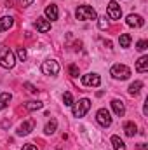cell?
Wrapping results in <instances>:
<instances>
[{"label":"cell","instance_id":"7a4b0ae2","mask_svg":"<svg viewBox=\"0 0 148 150\" xmlns=\"http://www.w3.org/2000/svg\"><path fill=\"white\" fill-rule=\"evenodd\" d=\"M75 16H77V19H80V21H91V19H98V14H96V11H94L91 5H80V7L77 9Z\"/></svg>","mask_w":148,"mask_h":150},{"label":"cell","instance_id":"277c9868","mask_svg":"<svg viewBox=\"0 0 148 150\" xmlns=\"http://www.w3.org/2000/svg\"><path fill=\"white\" fill-rule=\"evenodd\" d=\"M73 107V117H84L85 113L89 112V108H91V100L89 98H82V100H78L77 103L72 105Z\"/></svg>","mask_w":148,"mask_h":150},{"label":"cell","instance_id":"8992f818","mask_svg":"<svg viewBox=\"0 0 148 150\" xmlns=\"http://www.w3.org/2000/svg\"><path fill=\"white\" fill-rule=\"evenodd\" d=\"M96 120H98V124H99V126H103V127H110V126H111L110 110H106V108H99L98 113H96Z\"/></svg>","mask_w":148,"mask_h":150},{"label":"cell","instance_id":"1f68e13d","mask_svg":"<svg viewBox=\"0 0 148 150\" xmlns=\"http://www.w3.org/2000/svg\"><path fill=\"white\" fill-rule=\"evenodd\" d=\"M143 113H145V115L148 113V103H145V107H143Z\"/></svg>","mask_w":148,"mask_h":150},{"label":"cell","instance_id":"83f0119b","mask_svg":"<svg viewBox=\"0 0 148 150\" xmlns=\"http://www.w3.org/2000/svg\"><path fill=\"white\" fill-rule=\"evenodd\" d=\"M25 87H26V89H28L30 93H37V89H35V87H33V86H32L30 82H25Z\"/></svg>","mask_w":148,"mask_h":150},{"label":"cell","instance_id":"484cf974","mask_svg":"<svg viewBox=\"0 0 148 150\" xmlns=\"http://www.w3.org/2000/svg\"><path fill=\"white\" fill-rule=\"evenodd\" d=\"M18 59L19 61H25L26 59V49L25 47H18Z\"/></svg>","mask_w":148,"mask_h":150},{"label":"cell","instance_id":"44dd1931","mask_svg":"<svg viewBox=\"0 0 148 150\" xmlns=\"http://www.w3.org/2000/svg\"><path fill=\"white\" fill-rule=\"evenodd\" d=\"M131 35L129 33H122L120 37H118V44H120V47H129L131 45Z\"/></svg>","mask_w":148,"mask_h":150},{"label":"cell","instance_id":"cb8c5ba5","mask_svg":"<svg viewBox=\"0 0 148 150\" xmlns=\"http://www.w3.org/2000/svg\"><path fill=\"white\" fill-rule=\"evenodd\" d=\"M63 103H65L66 107H72V105H73V96H72L70 91H66V93L63 94Z\"/></svg>","mask_w":148,"mask_h":150},{"label":"cell","instance_id":"9a60e30c","mask_svg":"<svg viewBox=\"0 0 148 150\" xmlns=\"http://www.w3.org/2000/svg\"><path fill=\"white\" fill-rule=\"evenodd\" d=\"M148 70V56H141L138 61H136V72L143 74Z\"/></svg>","mask_w":148,"mask_h":150},{"label":"cell","instance_id":"7c38bea8","mask_svg":"<svg viewBox=\"0 0 148 150\" xmlns=\"http://www.w3.org/2000/svg\"><path fill=\"white\" fill-rule=\"evenodd\" d=\"M111 108H113V112H115L117 117H122L125 113V105H124L122 100H113L111 101Z\"/></svg>","mask_w":148,"mask_h":150},{"label":"cell","instance_id":"2e32d148","mask_svg":"<svg viewBox=\"0 0 148 150\" xmlns=\"http://www.w3.org/2000/svg\"><path fill=\"white\" fill-rule=\"evenodd\" d=\"M124 131H125V134H127V136H131V138H132V136L138 133V127H136V124H134V122H125V124H124Z\"/></svg>","mask_w":148,"mask_h":150},{"label":"cell","instance_id":"9c48e42d","mask_svg":"<svg viewBox=\"0 0 148 150\" xmlns=\"http://www.w3.org/2000/svg\"><path fill=\"white\" fill-rule=\"evenodd\" d=\"M125 23H127L129 26H132V28H141V26L145 25V19H143L140 14H129L127 19H125Z\"/></svg>","mask_w":148,"mask_h":150},{"label":"cell","instance_id":"603a6c76","mask_svg":"<svg viewBox=\"0 0 148 150\" xmlns=\"http://www.w3.org/2000/svg\"><path fill=\"white\" fill-rule=\"evenodd\" d=\"M98 26H99V30H108V26H110V21L106 19V16H103V18H98Z\"/></svg>","mask_w":148,"mask_h":150},{"label":"cell","instance_id":"4dcf8cb0","mask_svg":"<svg viewBox=\"0 0 148 150\" xmlns=\"http://www.w3.org/2000/svg\"><path fill=\"white\" fill-rule=\"evenodd\" d=\"M21 2H23V5H25V7H28V5H32V4H33V0H21Z\"/></svg>","mask_w":148,"mask_h":150},{"label":"cell","instance_id":"6da1fadb","mask_svg":"<svg viewBox=\"0 0 148 150\" xmlns=\"http://www.w3.org/2000/svg\"><path fill=\"white\" fill-rule=\"evenodd\" d=\"M14 65H16V58H14V52L7 47V45H0V67H4V68H7V70H11V68H14Z\"/></svg>","mask_w":148,"mask_h":150},{"label":"cell","instance_id":"8fae6325","mask_svg":"<svg viewBox=\"0 0 148 150\" xmlns=\"http://www.w3.org/2000/svg\"><path fill=\"white\" fill-rule=\"evenodd\" d=\"M33 120H25L19 127H18V136H26V134H30L32 133V129H33Z\"/></svg>","mask_w":148,"mask_h":150},{"label":"cell","instance_id":"d4e9b609","mask_svg":"<svg viewBox=\"0 0 148 150\" xmlns=\"http://www.w3.org/2000/svg\"><path fill=\"white\" fill-rule=\"evenodd\" d=\"M68 74L72 75V77H78V75H80V70H78L77 65H70V67H68Z\"/></svg>","mask_w":148,"mask_h":150},{"label":"cell","instance_id":"4fadbf2b","mask_svg":"<svg viewBox=\"0 0 148 150\" xmlns=\"http://www.w3.org/2000/svg\"><path fill=\"white\" fill-rule=\"evenodd\" d=\"M35 26H37L38 32L45 33V32H49V30H51V21H49V19H45V18H37Z\"/></svg>","mask_w":148,"mask_h":150},{"label":"cell","instance_id":"52a82bcc","mask_svg":"<svg viewBox=\"0 0 148 150\" xmlns=\"http://www.w3.org/2000/svg\"><path fill=\"white\" fill-rule=\"evenodd\" d=\"M82 84L84 86H87V87H98L99 84H101V77L98 74H85L82 75Z\"/></svg>","mask_w":148,"mask_h":150},{"label":"cell","instance_id":"ac0fdd59","mask_svg":"<svg viewBox=\"0 0 148 150\" xmlns=\"http://www.w3.org/2000/svg\"><path fill=\"white\" fill-rule=\"evenodd\" d=\"M56 127H58V120H56V119H51V120L45 124L44 133H45V134H52V133L56 131Z\"/></svg>","mask_w":148,"mask_h":150},{"label":"cell","instance_id":"f546056e","mask_svg":"<svg viewBox=\"0 0 148 150\" xmlns=\"http://www.w3.org/2000/svg\"><path fill=\"white\" fill-rule=\"evenodd\" d=\"M138 150H148L147 143H138Z\"/></svg>","mask_w":148,"mask_h":150},{"label":"cell","instance_id":"4316f807","mask_svg":"<svg viewBox=\"0 0 148 150\" xmlns=\"http://www.w3.org/2000/svg\"><path fill=\"white\" fill-rule=\"evenodd\" d=\"M147 47H148L147 40H140V42L136 44V49H138V51H147Z\"/></svg>","mask_w":148,"mask_h":150},{"label":"cell","instance_id":"7402d4cb","mask_svg":"<svg viewBox=\"0 0 148 150\" xmlns=\"http://www.w3.org/2000/svg\"><path fill=\"white\" fill-rule=\"evenodd\" d=\"M42 107H44V103H42V101H28V103H26V110H28V112L40 110Z\"/></svg>","mask_w":148,"mask_h":150},{"label":"cell","instance_id":"f1b7e54d","mask_svg":"<svg viewBox=\"0 0 148 150\" xmlns=\"http://www.w3.org/2000/svg\"><path fill=\"white\" fill-rule=\"evenodd\" d=\"M23 150H38V149L32 143H26V145H23Z\"/></svg>","mask_w":148,"mask_h":150},{"label":"cell","instance_id":"d6986e66","mask_svg":"<svg viewBox=\"0 0 148 150\" xmlns=\"http://www.w3.org/2000/svg\"><path fill=\"white\" fill-rule=\"evenodd\" d=\"M11 100H12V94H11V93H2V94H0V110H4V108L9 105Z\"/></svg>","mask_w":148,"mask_h":150},{"label":"cell","instance_id":"e0dca14e","mask_svg":"<svg viewBox=\"0 0 148 150\" xmlns=\"http://www.w3.org/2000/svg\"><path fill=\"white\" fill-rule=\"evenodd\" d=\"M141 87H143V82H141V80L132 82V84L129 86V94H131V96H136V94L141 91Z\"/></svg>","mask_w":148,"mask_h":150},{"label":"cell","instance_id":"3957f363","mask_svg":"<svg viewBox=\"0 0 148 150\" xmlns=\"http://www.w3.org/2000/svg\"><path fill=\"white\" fill-rule=\"evenodd\" d=\"M110 74H111V77L117 79V80H127V79L131 77V68L125 67V65H122V63H117V65L111 67Z\"/></svg>","mask_w":148,"mask_h":150},{"label":"cell","instance_id":"5bb4252c","mask_svg":"<svg viewBox=\"0 0 148 150\" xmlns=\"http://www.w3.org/2000/svg\"><path fill=\"white\" fill-rule=\"evenodd\" d=\"M12 25H14V18H12V16H4V18H0V32H5V30L12 28Z\"/></svg>","mask_w":148,"mask_h":150},{"label":"cell","instance_id":"ba28073f","mask_svg":"<svg viewBox=\"0 0 148 150\" xmlns=\"http://www.w3.org/2000/svg\"><path fill=\"white\" fill-rule=\"evenodd\" d=\"M108 16H110V19H120L122 18V9L115 0H111L108 4Z\"/></svg>","mask_w":148,"mask_h":150},{"label":"cell","instance_id":"ffe728a7","mask_svg":"<svg viewBox=\"0 0 148 150\" xmlns=\"http://www.w3.org/2000/svg\"><path fill=\"white\" fill-rule=\"evenodd\" d=\"M111 145H113V150H125L124 140H120L118 136H111Z\"/></svg>","mask_w":148,"mask_h":150},{"label":"cell","instance_id":"30bf717a","mask_svg":"<svg viewBox=\"0 0 148 150\" xmlns=\"http://www.w3.org/2000/svg\"><path fill=\"white\" fill-rule=\"evenodd\" d=\"M58 18H59L58 5H54V4L47 5V7H45V19H49V21H56Z\"/></svg>","mask_w":148,"mask_h":150},{"label":"cell","instance_id":"5b68a950","mask_svg":"<svg viewBox=\"0 0 148 150\" xmlns=\"http://www.w3.org/2000/svg\"><path fill=\"white\" fill-rule=\"evenodd\" d=\"M42 72L45 75H58L59 74V63L56 59H45L42 63Z\"/></svg>","mask_w":148,"mask_h":150}]
</instances>
